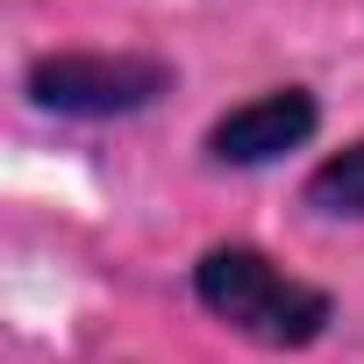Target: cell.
Returning a JSON list of instances; mask_svg holds the SVG:
<instances>
[{"label":"cell","mask_w":364,"mask_h":364,"mask_svg":"<svg viewBox=\"0 0 364 364\" xmlns=\"http://www.w3.org/2000/svg\"><path fill=\"white\" fill-rule=\"evenodd\" d=\"M186 293L208 321H222L229 336H243L250 350L272 357H307L336 336L343 300L321 279H300L293 264H279L264 243L250 236H222L186 264Z\"/></svg>","instance_id":"1"},{"label":"cell","mask_w":364,"mask_h":364,"mask_svg":"<svg viewBox=\"0 0 364 364\" xmlns=\"http://www.w3.org/2000/svg\"><path fill=\"white\" fill-rule=\"evenodd\" d=\"M171 58L157 50H36L22 65V100L50 122H86V129H114V122H143L178 93Z\"/></svg>","instance_id":"2"},{"label":"cell","mask_w":364,"mask_h":364,"mask_svg":"<svg viewBox=\"0 0 364 364\" xmlns=\"http://www.w3.org/2000/svg\"><path fill=\"white\" fill-rule=\"evenodd\" d=\"M328 107L307 79H279V86H257L243 100H229L208 129H200V164L208 171H272L286 164L293 150H307L321 136Z\"/></svg>","instance_id":"3"},{"label":"cell","mask_w":364,"mask_h":364,"mask_svg":"<svg viewBox=\"0 0 364 364\" xmlns=\"http://www.w3.org/2000/svg\"><path fill=\"white\" fill-rule=\"evenodd\" d=\"M300 208L314 222H364V136H350L343 150H328V157L307 164Z\"/></svg>","instance_id":"4"}]
</instances>
